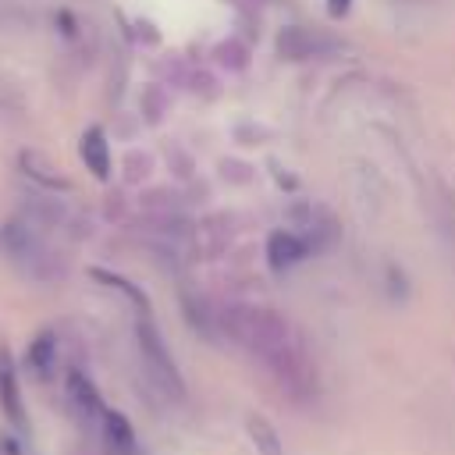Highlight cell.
Segmentation results:
<instances>
[{"mask_svg": "<svg viewBox=\"0 0 455 455\" xmlns=\"http://www.w3.org/2000/svg\"><path fill=\"white\" fill-rule=\"evenodd\" d=\"M217 320H220V331H228L238 345L256 352L281 380H288L291 387L306 380V363L288 320L259 306H224L217 309Z\"/></svg>", "mask_w": 455, "mask_h": 455, "instance_id": "obj_1", "label": "cell"}, {"mask_svg": "<svg viewBox=\"0 0 455 455\" xmlns=\"http://www.w3.org/2000/svg\"><path fill=\"white\" fill-rule=\"evenodd\" d=\"M0 256L14 270H21L25 277H32V281H50V277L60 274L57 252L43 242V235L32 224H21V220L0 228Z\"/></svg>", "mask_w": 455, "mask_h": 455, "instance_id": "obj_2", "label": "cell"}, {"mask_svg": "<svg viewBox=\"0 0 455 455\" xmlns=\"http://www.w3.org/2000/svg\"><path fill=\"white\" fill-rule=\"evenodd\" d=\"M135 341H139V355H142V366H146L149 380H153L164 395L181 398V395H185L181 373H178V366H174V359H171V348H167L164 334L156 331V323H153L149 316H142V320L135 323Z\"/></svg>", "mask_w": 455, "mask_h": 455, "instance_id": "obj_3", "label": "cell"}, {"mask_svg": "<svg viewBox=\"0 0 455 455\" xmlns=\"http://www.w3.org/2000/svg\"><path fill=\"white\" fill-rule=\"evenodd\" d=\"M0 409L4 416L18 427L28 430V416H25V402H21V384H18V370L7 348H0Z\"/></svg>", "mask_w": 455, "mask_h": 455, "instance_id": "obj_4", "label": "cell"}, {"mask_svg": "<svg viewBox=\"0 0 455 455\" xmlns=\"http://www.w3.org/2000/svg\"><path fill=\"white\" fill-rule=\"evenodd\" d=\"M68 402H71V409H75L78 419H103V412H107L103 402H100L96 384L82 370H71L68 373Z\"/></svg>", "mask_w": 455, "mask_h": 455, "instance_id": "obj_5", "label": "cell"}, {"mask_svg": "<svg viewBox=\"0 0 455 455\" xmlns=\"http://www.w3.org/2000/svg\"><path fill=\"white\" fill-rule=\"evenodd\" d=\"M306 252H309V245H306L295 231L277 228V231H270V238H267V259H270L274 270H288V267L302 263Z\"/></svg>", "mask_w": 455, "mask_h": 455, "instance_id": "obj_6", "label": "cell"}, {"mask_svg": "<svg viewBox=\"0 0 455 455\" xmlns=\"http://www.w3.org/2000/svg\"><path fill=\"white\" fill-rule=\"evenodd\" d=\"M316 50H320L316 36H313L309 28H302V25H291V28H284V32L277 36V53H281V57H288V60L313 57Z\"/></svg>", "mask_w": 455, "mask_h": 455, "instance_id": "obj_7", "label": "cell"}, {"mask_svg": "<svg viewBox=\"0 0 455 455\" xmlns=\"http://www.w3.org/2000/svg\"><path fill=\"white\" fill-rule=\"evenodd\" d=\"M78 153H82L85 167H89L96 178H107V174H110V149H107V139H103L100 128H89V132L82 135Z\"/></svg>", "mask_w": 455, "mask_h": 455, "instance_id": "obj_8", "label": "cell"}, {"mask_svg": "<svg viewBox=\"0 0 455 455\" xmlns=\"http://www.w3.org/2000/svg\"><path fill=\"white\" fill-rule=\"evenodd\" d=\"M100 427H103V437H107V444H110L114 451L128 455V451L135 448V430H132V423H128L117 409H107L103 419H100Z\"/></svg>", "mask_w": 455, "mask_h": 455, "instance_id": "obj_9", "label": "cell"}, {"mask_svg": "<svg viewBox=\"0 0 455 455\" xmlns=\"http://www.w3.org/2000/svg\"><path fill=\"white\" fill-rule=\"evenodd\" d=\"M28 366H32L36 377H53V366H57V338H53V331L36 334V341L28 345Z\"/></svg>", "mask_w": 455, "mask_h": 455, "instance_id": "obj_10", "label": "cell"}, {"mask_svg": "<svg viewBox=\"0 0 455 455\" xmlns=\"http://www.w3.org/2000/svg\"><path fill=\"white\" fill-rule=\"evenodd\" d=\"M181 309H185V320L196 327V331H203L206 338H213L217 334V327H220V320H217V309L206 302V299H196V295H185L181 299Z\"/></svg>", "mask_w": 455, "mask_h": 455, "instance_id": "obj_11", "label": "cell"}, {"mask_svg": "<svg viewBox=\"0 0 455 455\" xmlns=\"http://www.w3.org/2000/svg\"><path fill=\"white\" fill-rule=\"evenodd\" d=\"M245 427H249V437H252V444H256L259 455H284V444H281L277 430H274L263 416H249Z\"/></svg>", "mask_w": 455, "mask_h": 455, "instance_id": "obj_12", "label": "cell"}, {"mask_svg": "<svg viewBox=\"0 0 455 455\" xmlns=\"http://www.w3.org/2000/svg\"><path fill=\"white\" fill-rule=\"evenodd\" d=\"M21 167H25V174H28V178L43 181L46 188H68V181H64L60 174H53V167H50L46 160H39L36 153H21Z\"/></svg>", "mask_w": 455, "mask_h": 455, "instance_id": "obj_13", "label": "cell"}, {"mask_svg": "<svg viewBox=\"0 0 455 455\" xmlns=\"http://www.w3.org/2000/svg\"><path fill=\"white\" fill-rule=\"evenodd\" d=\"M92 277H96V281H103V284H110V288H117L121 295H128V299H132V302H135V306H139L142 313L149 309L146 295H142V291H139V288H135L132 281H124V277H117V274H107V270H92Z\"/></svg>", "mask_w": 455, "mask_h": 455, "instance_id": "obj_14", "label": "cell"}, {"mask_svg": "<svg viewBox=\"0 0 455 455\" xmlns=\"http://www.w3.org/2000/svg\"><path fill=\"white\" fill-rule=\"evenodd\" d=\"M217 53H220V60H224V64H231V68H245V46H238L235 39H231V43H224Z\"/></svg>", "mask_w": 455, "mask_h": 455, "instance_id": "obj_15", "label": "cell"}, {"mask_svg": "<svg viewBox=\"0 0 455 455\" xmlns=\"http://www.w3.org/2000/svg\"><path fill=\"white\" fill-rule=\"evenodd\" d=\"M327 7H331L334 14H345V11H348V0H327Z\"/></svg>", "mask_w": 455, "mask_h": 455, "instance_id": "obj_16", "label": "cell"}]
</instances>
